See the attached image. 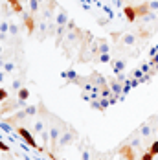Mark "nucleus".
<instances>
[{
    "mask_svg": "<svg viewBox=\"0 0 158 160\" xmlns=\"http://www.w3.org/2000/svg\"><path fill=\"white\" fill-rule=\"evenodd\" d=\"M15 132L26 142V144L30 145V147H33V149H37V151H42V147H39L37 145V142H35V138H33V132L30 131V129H26L24 125H15Z\"/></svg>",
    "mask_w": 158,
    "mask_h": 160,
    "instance_id": "f257e3e1",
    "label": "nucleus"
},
{
    "mask_svg": "<svg viewBox=\"0 0 158 160\" xmlns=\"http://www.w3.org/2000/svg\"><path fill=\"white\" fill-rule=\"evenodd\" d=\"M63 131H64L63 123L52 125V127L48 129V132H50V151H53V153H55V149H57V144H59V138H61Z\"/></svg>",
    "mask_w": 158,
    "mask_h": 160,
    "instance_id": "f03ea898",
    "label": "nucleus"
},
{
    "mask_svg": "<svg viewBox=\"0 0 158 160\" xmlns=\"http://www.w3.org/2000/svg\"><path fill=\"white\" fill-rule=\"evenodd\" d=\"M74 138H76V132H74V131H68V129H64L63 134H61V138H59V144H57L55 153H57V151H61V149H64L66 145H70L72 142H74Z\"/></svg>",
    "mask_w": 158,
    "mask_h": 160,
    "instance_id": "7ed1b4c3",
    "label": "nucleus"
},
{
    "mask_svg": "<svg viewBox=\"0 0 158 160\" xmlns=\"http://www.w3.org/2000/svg\"><path fill=\"white\" fill-rule=\"evenodd\" d=\"M155 123H158L156 116H151V120L147 123H142V127L138 129V132L142 134V138H149L153 132H155Z\"/></svg>",
    "mask_w": 158,
    "mask_h": 160,
    "instance_id": "20e7f679",
    "label": "nucleus"
},
{
    "mask_svg": "<svg viewBox=\"0 0 158 160\" xmlns=\"http://www.w3.org/2000/svg\"><path fill=\"white\" fill-rule=\"evenodd\" d=\"M109 52H111V46H109V44H107V41H103V39L96 41L94 44H92V53H96V55L109 53Z\"/></svg>",
    "mask_w": 158,
    "mask_h": 160,
    "instance_id": "39448f33",
    "label": "nucleus"
},
{
    "mask_svg": "<svg viewBox=\"0 0 158 160\" xmlns=\"http://www.w3.org/2000/svg\"><path fill=\"white\" fill-rule=\"evenodd\" d=\"M114 37L120 39L118 44H121V46H134L136 44V35H132V33H121V35H114Z\"/></svg>",
    "mask_w": 158,
    "mask_h": 160,
    "instance_id": "423d86ee",
    "label": "nucleus"
},
{
    "mask_svg": "<svg viewBox=\"0 0 158 160\" xmlns=\"http://www.w3.org/2000/svg\"><path fill=\"white\" fill-rule=\"evenodd\" d=\"M109 87H111V90H112L114 96H120V94L123 92V83L118 79V78H112V79L109 81Z\"/></svg>",
    "mask_w": 158,
    "mask_h": 160,
    "instance_id": "0eeeda50",
    "label": "nucleus"
},
{
    "mask_svg": "<svg viewBox=\"0 0 158 160\" xmlns=\"http://www.w3.org/2000/svg\"><path fill=\"white\" fill-rule=\"evenodd\" d=\"M55 22H57V26H68V22H70V18H68V13L64 11L63 8H59V15L55 17Z\"/></svg>",
    "mask_w": 158,
    "mask_h": 160,
    "instance_id": "6e6552de",
    "label": "nucleus"
},
{
    "mask_svg": "<svg viewBox=\"0 0 158 160\" xmlns=\"http://www.w3.org/2000/svg\"><path fill=\"white\" fill-rule=\"evenodd\" d=\"M111 64H112V68H114V74L118 76V74H123L127 61H125V59H118V61H112Z\"/></svg>",
    "mask_w": 158,
    "mask_h": 160,
    "instance_id": "1a4fd4ad",
    "label": "nucleus"
},
{
    "mask_svg": "<svg viewBox=\"0 0 158 160\" xmlns=\"http://www.w3.org/2000/svg\"><path fill=\"white\" fill-rule=\"evenodd\" d=\"M123 13H125V17H127V20H129V22H134V20H136V17H138L134 6H127L125 9H123Z\"/></svg>",
    "mask_w": 158,
    "mask_h": 160,
    "instance_id": "9d476101",
    "label": "nucleus"
},
{
    "mask_svg": "<svg viewBox=\"0 0 158 160\" xmlns=\"http://www.w3.org/2000/svg\"><path fill=\"white\" fill-rule=\"evenodd\" d=\"M46 129H44V122L42 120H35L32 125V132L33 134H41V132H44Z\"/></svg>",
    "mask_w": 158,
    "mask_h": 160,
    "instance_id": "9b49d317",
    "label": "nucleus"
},
{
    "mask_svg": "<svg viewBox=\"0 0 158 160\" xmlns=\"http://www.w3.org/2000/svg\"><path fill=\"white\" fill-rule=\"evenodd\" d=\"M28 98H30V90H28L26 87H22V88L17 92V99H20V101H28Z\"/></svg>",
    "mask_w": 158,
    "mask_h": 160,
    "instance_id": "f8f14e48",
    "label": "nucleus"
},
{
    "mask_svg": "<svg viewBox=\"0 0 158 160\" xmlns=\"http://www.w3.org/2000/svg\"><path fill=\"white\" fill-rule=\"evenodd\" d=\"M131 149H134V147H132V145H123V147L120 149V153H121L123 157H127L129 160H132V158H134V155H132V151H131Z\"/></svg>",
    "mask_w": 158,
    "mask_h": 160,
    "instance_id": "ddd939ff",
    "label": "nucleus"
},
{
    "mask_svg": "<svg viewBox=\"0 0 158 160\" xmlns=\"http://www.w3.org/2000/svg\"><path fill=\"white\" fill-rule=\"evenodd\" d=\"M24 24H26V28H28V33H33L35 30V22H33V15H28L24 18Z\"/></svg>",
    "mask_w": 158,
    "mask_h": 160,
    "instance_id": "4468645a",
    "label": "nucleus"
},
{
    "mask_svg": "<svg viewBox=\"0 0 158 160\" xmlns=\"http://www.w3.org/2000/svg\"><path fill=\"white\" fill-rule=\"evenodd\" d=\"M63 78H64V79H68V83H74L79 76L74 72V70H68V72H63Z\"/></svg>",
    "mask_w": 158,
    "mask_h": 160,
    "instance_id": "2eb2a0df",
    "label": "nucleus"
},
{
    "mask_svg": "<svg viewBox=\"0 0 158 160\" xmlns=\"http://www.w3.org/2000/svg\"><path fill=\"white\" fill-rule=\"evenodd\" d=\"M2 70H4L6 74H11V72L15 70V63H13V61H6V64L2 66Z\"/></svg>",
    "mask_w": 158,
    "mask_h": 160,
    "instance_id": "dca6fc26",
    "label": "nucleus"
},
{
    "mask_svg": "<svg viewBox=\"0 0 158 160\" xmlns=\"http://www.w3.org/2000/svg\"><path fill=\"white\" fill-rule=\"evenodd\" d=\"M39 2H41V0H30V11H32L33 17H35V13L39 11Z\"/></svg>",
    "mask_w": 158,
    "mask_h": 160,
    "instance_id": "f3484780",
    "label": "nucleus"
},
{
    "mask_svg": "<svg viewBox=\"0 0 158 160\" xmlns=\"http://www.w3.org/2000/svg\"><path fill=\"white\" fill-rule=\"evenodd\" d=\"M147 8H149V11L158 13V0H149V2H147Z\"/></svg>",
    "mask_w": 158,
    "mask_h": 160,
    "instance_id": "a211bd4d",
    "label": "nucleus"
},
{
    "mask_svg": "<svg viewBox=\"0 0 158 160\" xmlns=\"http://www.w3.org/2000/svg\"><path fill=\"white\" fill-rule=\"evenodd\" d=\"M97 61H99V63H112L111 53H101V55H97Z\"/></svg>",
    "mask_w": 158,
    "mask_h": 160,
    "instance_id": "6ab92c4d",
    "label": "nucleus"
},
{
    "mask_svg": "<svg viewBox=\"0 0 158 160\" xmlns=\"http://www.w3.org/2000/svg\"><path fill=\"white\" fill-rule=\"evenodd\" d=\"M22 87H24V85H22V78H17V79L13 81V90H15V92H18Z\"/></svg>",
    "mask_w": 158,
    "mask_h": 160,
    "instance_id": "aec40b11",
    "label": "nucleus"
},
{
    "mask_svg": "<svg viewBox=\"0 0 158 160\" xmlns=\"http://www.w3.org/2000/svg\"><path fill=\"white\" fill-rule=\"evenodd\" d=\"M9 99V92L6 90V88H0V103H4V101H7Z\"/></svg>",
    "mask_w": 158,
    "mask_h": 160,
    "instance_id": "412c9836",
    "label": "nucleus"
},
{
    "mask_svg": "<svg viewBox=\"0 0 158 160\" xmlns=\"http://www.w3.org/2000/svg\"><path fill=\"white\" fill-rule=\"evenodd\" d=\"M147 151H149V153H153V155L156 157V155H158V140H155L153 144L149 145V149H147Z\"/></svg>",
    "mask_w": 158,
    "mask_h": 160,
    "instance_id": "4be33fe9",
    "label": "nucleus"
},
{
    "mask_svg": "<svg viewBox=\"0 0 158 160\" xmlns=\"http://www.w3.org/2000/svg\"><path fill=\"white\" fill-rule=\"evenodd\" d=\"M109 105H111V99H109V98H99V107H101V111L107 109Z\"/></svg>",
    "mask_w": 158,
    "mask_h": 160,
    "instance_id": "5701e85b",
    "label": "nucleus"
},
{
    "mask_svg": "<svg viewBox=\"0 0 158 160\" xmlns=\"http://www.w3.org/2000/svg\"><path fill=\"white\" fill-rule=\"evenodd\" d=\"M0 33H9V22H6V20L0 22Z\"/></svg>",
    "mask_w": 158,
    "mask_h": 160,
    "instance_id": "b1692460",
    "label": "nucleus"
},
{
    "mask_svg": "<svg viewBox=\"0 0 158 160\" xmlns=\"http://www.w3.org/2000/svg\"><path fill=\"white\" fill-rule=\"evenodd\" d=\"M9 4L13 6V9H15L17 13H20V11H22V8H20V4H18L17 0H9Z\"/></svg>",
    "mask_w": 158,
    "mask_h": 160,
    "instance_id": "393cba45",
    "label": "nucleus"
},
{
    "mask_svg": "<svg viewBox=\"0 0 158 160\" xmlns=\"http://www.w3.org/2000/svg\"><path fill=\"white\" fill-rule=\"evenodd\" d=\"M9 33H11V35H17V33H18V26L13 24V22H9Z\"/></svg>",
    "mask_w": 158,
    "mask_h": 160,
    "instance_id": "a878e982",
    "label": "nucleus"
},
{
    "mask_svg": "<svg viewBox=\"0 0 158 160\" xmlns=\"http://www.w3.org/2000/svg\"><path fill=\"white\" fill-rule=\"evenodd\" d=\"M81 160H90V153L86 147H83V153H81Z\"/></svg>",
    "mask_w": 158,
    "mask_h": 160,
    "instance_id": "bb28decb",
    "label": "nucleus"
},
{
    "mask_svg": "<svg viewBox=\"0 0 158 160\" xmlns=\"http://www.w3.org/2000/svg\"><path fill=\"white\" fill-rule=\"evenodd\" d=\"M0 151L2 153H9V145L6 144V142H2V140H0Z\"/></svg>",
    "mask_w": 158,
    "mask_h": 160,
    "instance_id": "cd10ccee",
    "label": "nucleus"
},
{
    "mask_svg": "<svg viewBox=\"0 0 158 160\" xmlns=\"http://www.w3.org/2000/svg\"><path fill=\"white\" fill-rule=\"evenodd\" d=\"M153 158H155V155L147 151V153H143V155H142V158H140V160H153Z\"/></svg>",
    "mask_w": 158,
    "mask_h": 160,
    "instance_id": "c85d7f7f",
    "label": "nucleus"
},
{
    "mask_svg": "<svg viewBox=\"0 0 158 160\" xmlns=\"http://www.w3.org/2000/svg\"><path fill=\"white\" fill-rule=\"evenodd\" d=\"M140 144H142V142H140V138H134V140L131 142V145H132L134 149H138V147H140Z\"/></svg>",
    "mask_w": 158,
    "mask_h": 160,
    "instance_id": "c756f323",
    "label": "nucleus"
},
{
    "mask_svg": "<svg viewBox=\"0 0 158 160\" xmlns=\"http://www.w3.org/2000/svg\"><path fill=\"white\" fill-rule=\"evenodd\" d=\"M156 53H158V44H156V46H153V48H151V52H149V55H151V57H155Z\"/></svg>",
    "mask_w": 158,
    "mask_h": 160,
    "instance_id": "7c9ffc66",
    "label": "nucleus"
},
{
    "mask_svg": "<svg viewBox=\"0 0 158 160\" xmlns=\"http://www.w3.org/2000/svg\"><path fill=\"white\" fill-rule=\"evenodd\" d=\"M48 157H50V160H64V158H57L53 151H50V153H48Z\"/></svg>",
    "mask_w": 158,
    "mask_h": 160,
    "instance_id": "2f4dec72",
    "label": "nucleus"
},
{
    "mask_svg": "<svg viewBox=\"0 0 158 160\" xmlns=\"http://www.w3.org/2000/svg\"><path fill=\"white\" fill-rule=\"evenodd\" d=\"M4 64H6V57L0 53V66H4Z\"/></svg>",
    "mask_w": 158,
    "mask_h": 160,
    "instance_id": "473e14b6",
    "label": "nucleus"
},
{
    "mask_svg": "<svg viewBox=\"0 0 158 160\" xmlns=\"http://www.w3.org/2000/svg\"><path fill=\"white\" fill-rule=\"evenodd\" d=\"M4 78H6V72H4V70H0V83L4 81Z\"/></svg>",
    "mask_w": 158,
    "mask_h": 160,
    "instance_id": "72a5a7b5",
    "label": "nucleus"
},
{
    "mask_svg": "<svg viewBox=\"0 0 158 160\" xmlns=\"http://www.w3.org/2000/svg\"><path fill=\"white\" fill-rule=\"evenodd\" d=\"M0 53H2V46H0Z\"/></svg>",
    "mask_w": 158,
    "mask_h": 160,
    "instance_id": "f704fd0d",
    "label": "nucleus"
},
{
    "mask_svg": "<svg viewBox=\"0 0 158 160\" xmlns=\"http://www.w3.org/2000/svg\"><path fill=\"white\" fill-rule=\"evenodd\" d=\"M96 160H103V158H96Z\"/></svg>",
    "mask_w": 158,
    "mask_h": 160,
    "instance_id": "c9c22d12",
    "label": "nucleus"
},
{
    "mask_svg": "<svg viewBox=\"0 0 158 160\" xmlns=\"http://www.w3.org/2000/svg\"><path fill=\"white\" fill-rule=\"evenodd\" d=\"M0 160H4V158H0Z\"/></svg>",
    "mask_w": 158,
    "mask_h": 160,
    "instance_id": "e433bc0d",
    "label": "nucleus"
}]
</instances>
